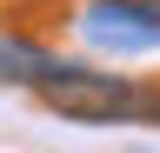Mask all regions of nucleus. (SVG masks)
Returning <instances> with one entry per match:
<instances>
[{"label": "nucleus", "mask_w": 160, "mask_h": 153, "mask_svg": "<svg viewBox=\"0 0 160 153\" xmlns=\"http://www.w3.org/2000/svg\"><path fill=\"white\" fill-rule=\"evenodd\" d=\"M40 107L67 113V120H140V87L127 80V73H93V67H53L47 80L33 87Z\"/></svg>", "instance_id": "f257e3e1"}, {"label": "nucleus", "mask_w": 160, "mask_h": 153, "mask_svg": "<svg viewBox=\"0 0 160 153\" xmlns=\"http://www.w3.org/2000/svg\"><path fill=\"white\" fill-rule=\"evenodd\" d=\"M140 120H153V127H160V93H147V87H140Z\"/></svg>", "instance_id": "f03ea898"}]
</instances>
